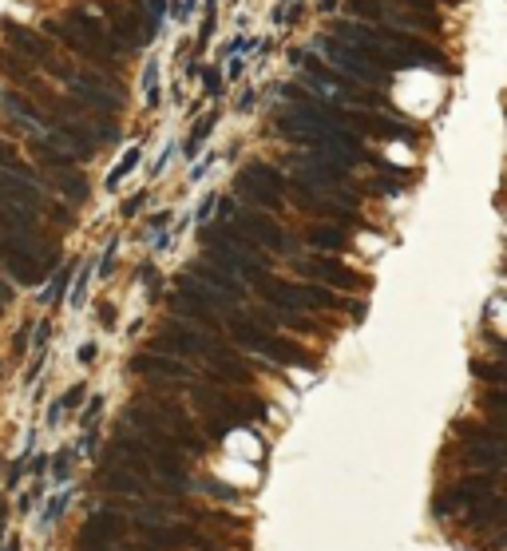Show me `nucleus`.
Wrapping results in <instances>:
<instances>
[{
  "label": "nucleus",
  "mask_w": 507,
  "mask_h": 551,
  "mask_svg": "<svg viewBox=\"0 0 507 551\" xmlns=\"http://www.w3.org/2000/svg\"><path fill=\"white\" fill-rule=\"evenodd\" d=\"M396 103L404 111H412V115H432V111L440 108V95H444V88H440V79L432 76V72H404V76L396 79Z\"/></svg>",
  "instance_id": "obj_1"
},
{
  "label": "nucleus",
  "mask_w": 507,
  "mask_h": 551,
  "mask_svg": "<svg viewBox=\"0 0 507 551\" xmlns=\"http://www.w3.org/2000/svg\"><path fill=\"white\" fill-rule=\"evenodd\" d=\"M63 508H68V496H52V504H48V512H44V523L52 528V523L63 516Z\"/></svg>",
  "instance_id": "obj_2"
},
{
  "label": "nucleus",
  "mask_w": 507,
  "mask_h": 551,
  "mask_svg": "<svg viewBox=\"0 0 507 551\" xmlns=\"http://www.w3.org/2000/svg\"><path fill=\"white\" fill-rule=\"evenodd\" d=\"M68 472H72V457L60 452V460H56V480H68Z\"/></svg>",
  "instance_id": "obj_3"
},
{
  "label": "nucleus",
  "mask_w": 507,
  "mask_h": 551,
  "mask_svg": "<svg viewBox=\"0 0 507 551\" xmlns=\"http://www.w3.org/2000/svg\"><path fill=\"white\" fill-rule=\"evenodd\" d=\"M4 523H8V508L0 504V539H4Z\"/></svg>",
  "instance_id": "obj_4"
},
{
  "label": "nucleus",
  "mask_w": 507,
  "mask_h": 551,
  "mask_svg": "<svg viewBox=\"0 0 507 551\" xmlns=\"http://www.w3.org/2000/svg\"><path fill=\"white\" fill-rule=\"evenodd\" d=\"M8 551H20V543H8Z\"/></svg>",
  "instance_id": "obj_5"
},
{
  "label": "nucleus",
  "mask_w": 507,
  "mask_h": 551,
  "mask_svg": "<svg viewBox=\"0 0 507 551\" xmlns=\"http://www.w3.org/2000/svg\"><path fill=\"white\" fill-rule=\"evenodd\" d=\"M0 4H4V0H0Z\"/></svg>",
  "instance_id": "obj_6"
}]
</instances>
